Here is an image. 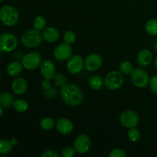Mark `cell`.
I'll return each mask as SVG.
<instances>
[{"label": "cell", "mask_w": 157, "mask_h": 157, "mask_svg": "<svg viewBox=\"0 0 157 157\" xmlns=\"http://www.w3.org/2000/svg\"><path fill=\"white\" fill-rule=\"evenodd\" d=\"M2 114H3V107L0 105V117L2 116Z\"/></svg>", "instance_id": "cell-37"}, {"label": "cell", "mask_w": 157, "mask_h": 157, "mask_svg": "<svg viewBox=\"0 0 157 157\" xmlns=\"http://www.w3.org/2000/svg\"><path fill=\"white\" fill-rule=\"evenodd\" d=\"M40 71L44 79L52 80L56 75V67L53 61L46 59L42 61L40 65Z\"/></svg>", "instance_id": "cell-13"}, {"label": "cell", "mask_w": 157, "mask_h": 157, "mask_svg": "<svg viewBox=\"0 0 157 157\" xmlns=\"http://www.w3.org/2000/svg\"><path fill=\"white\" fill-rule=\"evenodd\" d=\"M55 128L61 134L69 135L73 132L74 124L68 118H59L55 122Z\"/></svg>", "instance_id": "cell-14"}, {"label": "cell", "mask_w": 157, "mask_h": 157, "mask_svg": "<svg viewBox=\"0 0 157 157\" xmlns=\"http://www.w3.org/2000/svg\"><path fill=\"white\" fill-rule=\"evenodd\" d=\"M154 49L156 51V52L157 53V40L154 42Z\"/></svg>", "instance_id": "cell-38"}, {"label": "cell", "mask_w": 157, "mask_h": 157, "mask_svg": "<svg viewBox=\"0 0 157 157\" xmlns=\"http://www.w3.org/2000/svg\"><path fill=\"white\" fill-rule=\"evenodd\" d=\"M18 39L12 33H3L0 35V51L2 53H10L17 48Z\"/></svg>", "instance_id": "cell-6"}, {"label": "cell", "mask_w": 157, "mask_h": 157, "mask_svg": "<svg viewBox=\"0 0 157 157\" xmlns=\"http://www.w3.org/2000/svg\"><path fill=\"white\" fill-rule=\"evenodd\" d=\"M91 147V140L87 135L81 134L78 136L74 143V148L76 153L84 154L90 150Z\"/></svg>", "instance_id": "cell-11"}, {"label": "cell", "mask_w": 157, "mask_h": 157, "mask_svg": "<svg viewBox=\"0 0 157 157\" xmlns=\"http://www.w3.org/2000/svg\"><path fill=\"white\" fill-rule=\"evenodd\" d=\"M2 52L1 51H0V58H1V56H2Z\"/></svg>", "instance_id": "cell-41"}, {"label": "cell", "mask_w": 157, "mask_h": 157, "mask_svg": "<svg viewBox=\"0 0 157 157\" xmlns=\"http://www.w3.org/2000/svg\"><path fill=\"white\" fill-rule=\"evenodd\" d=\"M41 87L43 90L45 91V90H48L52 87V84H51V81L50 80H48V79H44V81L41 82Z\"/></svg>", "instance_id": "cell-35"}, {"label": "cell", "mask_w": 157, "mask_h": 157, "mask_svg": "<svg viewBox=\"0 0 157 157\" xmlns=\"http://www.w3.org/2000/svg\"><path fill=\"white\" fill-rule=\"evenodd\" d=\"M19 14L15 7L4 6L0 9V21L4 25L12 27L18 22Z\"/></svg>", "instance_id": "cell-2"}, {"label": "cell", "mask_w": 157, "mask_h": 157, "mask_svg": "<svg viewBox=\"0 0 157 157\" xmlns=\"http://www.w3.org/2000/svg\"><path fill=\"white\" fill-rule=\"evenodd\" d=\"M108 156L109 157H126L127 156V153L123 149L116 148L112 150Z\"/></svg>", "instance_id": "cell-30"}, {"label": "cell", "mask_w": 157, "mask_h": 157, "mask_svg": "<svg viewBox=\"0 0 157 157\" xmlns=\"http://www.w3.org/2000/svg\"><path fill=\"white\" fill-rule=\"evenodd\" d=\"M57 94V89L55 87H51L48 90H45L44 95L47 98H53L54 97L56 96Z\"/></svg>", "instance_id": "cell-34"}, {"label": "cell", "mask_w": 157, "mask_h": 157, "mask_svg": "<svg viewBox=\"0 0 157 157\" xmlns=\"http://www.w3.org/2000/svg\"><path fill=\"white\" fill-rule=\"evenodd\" d=\"M73 55V49L71 44L65 42L58 44L54 50V57L58 61H67Z\"/></svg>", "instance_id": "cell-9"}, {"label": "cell", "mask_w": 157, "mask_h": 157, "mask_svg": "<svg viewBox=\"0 0 157 157\" xmlns=\"http://www.w3.org/2000/svg\"><path fill=\"white\" fill-rule=\"evenodd\" d=\"M127 136H128V139L130 140V141L133 143H136L137 141L140 140V131L138 129H136V127H133V128L129 129L128 133H127Z\"/></svg>", "instance_id": "cell-27"}, {"label": "cell", "mask_w": 157, "mask_h": 157, "mask_svg": "<svg viewBox=\"0 0 157 157\" xmlns=\"http://www.w3.org/2000/svg\"><path fill=\"white\" fill-rule=\"evenodd\" d=\"M1 78H2V74H1V71H0V81H1Z\"/></svg>", "instance_id": "cell-40"}, {"label": "cell", "mask_w": 157, "mask_h": 157, "mask_svg": "<svg viewBox=\"0 0 157 157\" xmlns=\"http://www.w3.org/2000/svg\"><path fill=\"white\" fill-rule=\"evenodd\" d=\"M15 101V98L10 93L2 92L0 94V105L3 108L8 109L13 107Z\"/></svg>", "instance_id": "cell-19"}, {"label": "cell", "mask_w": 157, "mask_h": 157, "mask_svg": "<svg viewBox=\"0 0 157 157\" xmlns=\"http://www.w3.org/2000/svg\"><path fill=\"white\" fill-rule=\"evenodd\" d=\"M13 107L18 113H25L29 109V104L25 100L18 99L14 103Z\"/></svg>", "instance_id": "cell-24"}, {"label": "cell", "mask_w": 157, "mask_h": 157, "mask_svg": "<svg viewBox=\"0 0 157 157\" xmlns=\"http://www.w3.org/2000/svg\"><path fill=\"white\" fill-rule=\"evenodd\" d=\"M59 154L56 151L52 150H46L41 154V157H59Z\"/></svg>", "instance_id": "cell-33"}, {"label": "cell", "mask_w": 157, "mask_h": 157, "mask_svg": "<svg viewBox=\"0 0 157 157\" xmlns=\"http://www.w3.org/2000/svg\"><path fill=\"white\" fill-rule=\"evenodd\" d=\"M63 39L65 43L68 44H72L76 41V34L73 31H67L64 34Z\"/></svg>", "instance_id": "cell-29"}, {"label": "cell", "mask_w": 157, "mask_h": 157, "mask_svg": "<svg viewBox=\"0 0 157 157\" xmlns=\"http://www.w3.org/2000/svg\"><path fill=\"white\" fill-rule=\"evenodd\" d=\"M42 58L39 53L36 52H32L24 55L21 59L23 67L29 71H35L40 67Z\"/></svg>", "instance_id": "cell-8"}, {"label": "cell", "mask_w": 157, "mask_h": 157, "mask_svg": "<svg viewBox=\"0 0 157 157\" xmlns=\"http://www.w3.org/2000/svg\"><path fill=\"white\" fill-rule=\"evenodd\" d=\"M153 53L149 49H142L136 55V61L141 67H147L153 61Z\"/></svg>", "instance_id": "cell-15"}, {"label": "cell", "mask_w": 157, "mask_h": 157, "mask_svg": "<svg viewBox=\"0 0 157 157\" xmlns=\"http://www.w3.org/2000/svg\"><path fill=\"white\" fill-rule=\"evenodd\" d=\"M88 84L91 89L98 90L104 85V79L100 75H93L89 78Z\"/></svg>", "instance_id": "cell-20"}, {"label": "cell", "mask_w": 157, "mask_h": 157, "mask_svg": "<svg viewBox=\"0 0 157 157\" xmlns=\"http://www.w3.org/2000/svg\"><path fill=\"white\" fill-rule=\"evenodd\" d=\"M145 30L148 35L151 36H156L157 35V19L156 18H151L145 25Z\"/></svg>", "instance_id": "cell-21"}, {"label": "cell", "mask_w": 157, "mask_h": 157, "mask_svg": "<svg viewBox=\"0 0 157 157\" xmlns=\"http://www.w3.org/2000/svg\"><path fill=\"white\" fill-rule=\"evenodd\" d=\"M43 40L42 34L36 29L26 30L21 36L23 45L28 48H35L41 44Z\"/></svg>", "instance_id": "cell-3"}, {"label": "cell", "mask_w": 157, "mask_h": 157, "mask_svg": "<svg viewBox=\"0 0 157 157\" xmlns=\"http://www.w3.org/2000/svg\"><path fill=\"white\" fill-rule=\"evenodd\" d=\"M40 127L44 130H50L55 127V122L53 118L44 117L40 122Z\"/></svg>", "instance_id": "cell-26"}, {"label": "cell", "mask_w": 157, "mask_h": 157, "mask_svg": "<svg viewBox=\"0 0 157 157\" xmlns=\"http://www.w3.org/2000/svg\"><path fill=\"white\" fill-rule=\"evenodd\" d=\"M10 141H11V143H12V145H13V146L18 145V139H16V138H12V140H10Z\"/></svg>", "instance_id": "cell-36"}, {"label": "cell", "mask_w": 157, "mask_h": 157, "mask_svg": "<svg viewBox=\"0 0 157 157\" xmlns=\"http://www.w3.org/2000/svg\"><path fill=\"white\" fill-rule=\"evenodd\" d=\"M119 121L122 127L130 129L137 127L140 123V117L134 110H127L121 113Z\"/></svg>", "instance_id": "cell-7"}, {"label": "cell", "mask_w": 157, "mask_h": 157, "mask_svg": "<svg viewBox=\"0 0 157 157\" xmlns=\"http://www.w3.org/2000/svg\"><path fill=\"white\" fill-rule=\"evenodd\" d=\"M75 153H76V151L74 147H67L62 150L61 155L63 157H73L75 156Z\"/></svg>", "instance_id": "cell-31"}, {"label": "cell", "mask_w": 157, "mask_h": 157, "mask_svg": "<svg viewBox=\"0 0 157 157\" xmlns=\"http://www.w3.org/2000/svg\"><path fill=\"white\" fill-rule=\"evenodd\" d=\"M43 39L48 43H54L58 40L60 37L59 31L54 27H48L42 32Z\"/></svg>", "instance_id": "cell-17"}, {"label": "cell", "mask_w": 157, "mask_h": 157, "mask_svg": "<svg viewBox=\"0 0 157 157\" xmlns=\"http://www.w3.org/2000/svg\"><path fill=\"white\" fill-rule=\"evenodd\" d=\"M67 70L72 75H78L84 67V60L79 55H73L67 61Z\"/></svg>", "instance_id": "cell-10"}, {"label": "cell", "mask_w": 157, "mask_h": 157, "mask_svg": "<svg viewBox=\"0 0 157 157\" xmlns=\"http://www.w3.org/2000/svg\"><path fill=\"white\" fill-rule=\"evenodd\" d=\"M103 64L102 57L98 53H91L84 60V67L88 71H96Z\"/></svg>", "instance_id": "cell-12"}, {"label": "cell", "mask_w": 157, "mask_h": 157, "mask_svg": "<svg viewBox=\"0 0 157 157\" xmlns=\"http://www.w3.org/2000/svg\"><path fill=\"white\" fill-rule=\"evenodd\" d=\"M130 79L133 85L138 88H144L149 85L150 77L148 72L142 67H136L130 75Z\"/></svg>", "instance_id": "cell-4"}, {"label": "cell", "mask_w": 157, "mask_h": 157, "mask_svg": "<svg viewBox=\"0 0 157 157\" xmlns=\"http://www.w3.org/2000/svg\"><path fill=\"white\" fill-rule=\"evenodd\" d=\"M14 146L10 140L2 139L0 140V154L7 155L12 151Z\"/></svg>", "instance_id": "cell-22"}, {"label": "cell", "mask_w": 157, "mask_h": 157, "mask_svg": "<svg viewBox=\"0 0 157 157\" xmlns=\"http://www.w3.org/2000/svg\"><path fill=\"white\" fill-rule=\"evenodd\" d=\"M154 67L157 71V58H156V59H155V61H154Z\"/></svg>", "instance_id": "cell-39"}, {"label": "cell", "mask_w": 157, "mask_h": 157, "mask_svg": "<svg viewBox=\"0 0 157 157\" xmlns=\"http://www.w3.org/2000/svg\"><path fill=\"white\" fill-rule=\"evenodd\" d=\"M3 1V0H0V2H2Z\"/></svg>", "instance_id": "cell-42"}, {"label": "cell", "mask_w": 157, "mask_h": 157, "mask_svg": "<svg viewBox=\"0 0 157 157\" xmlns=\"http://www.w3.org/2000/svg\"><path fill=\"white\" fill-rule=\"evenodd\" d=\"M54 81H55V85L58 87H61V88H62L67 84V78L63 74H58V75H55V78H54Z\"/></svg>", "instance_id": "cell-28"}, {"label": "cell", "mask_w": 157, "mask_h": 157, "mask_svg": "<svg viewBox=\"0 0 157 157\" xmlns=\"http://www.w3.org/2000/svg\"><path fill=\"white\" fill-rule=\"evenodd\" d=\"M134 67L131 62L128 61H123L119 64V71L125 75H130L133 73Z\"/></svg>", "instance_id": "cell-23"}, {"label": "cell", "mask_w": 157, "mask_h": 157, "mask_svg": "<svg viewBox=\"0 0 157 157\" xmlns=\"http://www.w3.org/2000/svg\"><path fill=\"white\" fill-rule=\"evenodd\" d=\"M46 25H47V21L44 17L38 15V16L35 17L33 21V28L36 30L41 32L44 30L46 28Z\"/></svg>", "instance_id": "cell-25"}, {"label": "cell", "mask_w": 157, "mask_h": 157, "mask_svg": "<svg viewBox=\"0 0 157 157\" xmlns=\"http://www.w3.org/2000/svg\"><path fill=\"white\" fill-rule=\"evenodd\" d=\"M124 82V78L121 71H112L104 78V85L110 90H116L121 88Z\"/></svg>", "instance_id": "cell-5"}, {"label": "cell", "mask_w": 157, "mask_h": 157, "mask_svg": "<svg viewBox=\"0 0 157 157\" xmlns=\"http://www.w3.org/2000/svg\"><path fill=\"white\" fill-rule=\"evenodd\" d=\"M61 98L64 103L71 107L80 105L84 100L81 89L75 84H67L61 90Z\"/></svg>", "instance_id": "cell-1"}, {"label": "cell", "mask_w": 157, "mask_h": 157, "mask_svg": "<svg viewBox=\"0 0 157 157\" xmlns=\"http://www.w3.org/2000/svg\"><path fill=\"white\" fill-rule=\"evenodd\" d=\"M22 63L18 61H15L11 62L7 67V73L12 78H16L23 70Z\"/></svg>", "instance_id": "cell-18"}, {"label": "cell", "mask_w": 157, "mask_h": 157, "mask_svg": "<svg viewBox=\"0 0 157 157\" xmlns=\"http://www.w3.org/2000/svg\"><path fill=\"white\" fill-rule=\"evenodd\" d=\"M149 86L152 92L154 94H157V75H154L150 78Z\"/></svg>", "instance_id": "cell-32"}, {"label": "cell", "mask_w": 157, "mask_h": 157, "mask_svg": "<svg viewBox=\"0 0 157 157\" xmlns=\"http://www.w3.org/2000/svg\"><path fill=\"white\" fill-rule=\"evenodd\" d=\"M12 90L15 94H24L28 90V83L23 78H17L12 84Z\"/></svg>", "instance_id": "cell-16"}]
</instances>
